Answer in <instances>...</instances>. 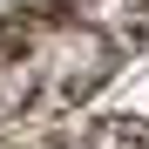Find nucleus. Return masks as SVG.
Segmentation results:
<instances>
[{
  "label": "nucleus",
  "mask_w": 149,
  "mask_h": 149,
  "mask_svg": "<svg viewBox=\"0 0 149 149\" xmlns=\"http://www.w3.org/2000/svg\"><path fill=\"white\" fill-rule=\"evenodd\" d=\"M149 41V0H0V142L102 95Z\"/></svg>",
  "instance_id": "nucleus-1"
},
{
  "label": "nucleus",
  "mask_w": 149,
  "mask_h": 149,
  "mask_svg": "<svg viewBox=\"0 0 149 149\" xmlns=\"http://www.w3.org/2000/svg\"><path fill=\"white\" fill-rule=\"evenodd\" d=\"M41 149H149V122H129V115H109V122H88V129H68Z\"/></svg>",
  "instance_id": "nucleus-2"
}]
</instances>
